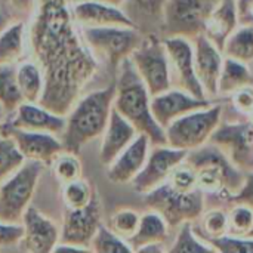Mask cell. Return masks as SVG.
<instances>
[{
  "label": "cell",
  "instance_id": "1",
  "mask_svg": "<svg viewBox=\"0 0 253 253\" xmlns=\"http://www.w3.org/2000/svg\"><path fill=\"white\" fill-rule=\"evenodd\" d=\"M67 0H42L33 27V44L44 68V87L39 101L64 116L80 89L92 77L96 64L73 31Z\"/></svg>",
  "mask_w": 253,
  "mask_h": 253
},
{
  "label": "cell",
  "instance_id": "2",
  "mask_svg": "<svg viewBox=\"0 0 253 253\" xmlns=\"http://www.w3.org/2000/svg\"><path fill=\"white\" fill-rule=\"evenodd\" d=\"M116 79L113 107L136 129L150 138L153 145L166 144L165 129L156 122L151 113V93L136 73L130 58L120 62Z\"/></svg>",
  "mask_w": 253,
  "mask_h": 253
},
{
  "label": "cell",
  "instance_id": "3",
  "mask_svg": "<svg viewBox=\"0 0 253 253\" xmlns=\"http://www.w3.org/2000/svg\"><path fill=\"white\" fill-rule=\"evenodd\" d=\"M114 93L116 82L79 99L65 120L62 132L64 151L79 154L84 144L104 133L113 110Z\"/></svg>",
  "mask_w": 253,
  "mask_h": 253
},
{
  "label": "cell",
  "instance_id": "4",
  "mask_svg": "<svg viewBox=\"0 0 253 253\" xmlns=\"http://www.w3.org/2000/svg\"><path fill=\"white\" fill-rule=\"evenodd\" d=\"M187 160L196 169L197 188L205 194L231 200L243 184L245 172L236 168L231 160L211 142L188 153Z\"/></svg>",
  "mask_w": 253,
  "mask_h": 253
},
{
  "label": "cell",
  "instance_id": "5",
  "mask_svg": "<svg viewBox=\"0 0 253 253\" xmlns=\"http://www.w3.org/2000/svg\"><path fill=\"white\" fill-rule=\"evenodd\" d=\"M222 122V105L212 102L205 108L194 110L165 127L166 144L169 147L196 151L209 144L212 135Z\"/></svg>",
  "mask_w": 253,
  "mask_h": 253
},
{
  "label": "cell",
  "instance_id": "6",
  "mask_svg": "<svg viewBox=\"0 0 253 253\" xmlns=\"http://www.w3.org/2000/svg\"><path fill=\"white\" fill-rule=\"evenodd\" d=\"M43 163L27 160L13 175L0 185V221L7 224H18L27 208L39 182Z\"/></svg>",
  "mask_w": 253,
  "mask_h": 253
},
{
  "label": "cell",
  "instance_id": "7",
  "mask_svg": "<svg viewBox=\"0 0 253 253\" xmlns=\"http://www.w3.org/2000/svg\"><path fill=\"white\" fill-rule=\"evenodd\" d=\"M205 193L199 188L181 193L169 187L166 182L145 194L147 205L159 212L170 227H179L182 222H193L200 218L205 211Z\"/></svg>",
  "mask_w": 253,
  "mask_h": 253
},
{
  "label": "cell",
  "instance_id": "8",
  "mask_svg": "<svg viewBox=\"0 0 253 253\" xmlns=\"http://www.w3.org/2000/svg\"><path fill=\"white\" fill-rule=\"evenodd\" d=\"M129 58L151 96L172 87L169 59L163 39H159L156 34L142 37L141 43Z\"/></svg>",
  "mask_w": 253,
  "mask_h": 253
},
{
  "label": "cell",
  "instance_id": "9",
  "mask_svg": "<svg viewBox=\"0 0 253 253\" xmlns=\"http://www.w3.org/2000/svg\"><path fill=\"white\" fill-rule=\"evenodd\" d=\"M83 37L113 70H117L120 62L129 58L142 40V34L138 28L119 25L84 27Z\"/></svg>",
  "mask_w": 253,
  "mask_h": 253
},
{
  "label": "cell",
  "instance_id": "10",
  "mask_svg": "<svg viewBox=\"0 0 253 253\" xmlns=\"http://www.w3.org/2000/svg\"><path fill=\"white\" fill-rule=\"evenodd\" d=\"M218 0H168L162 28L168 36L194 39L203 34L205 22Z\"/></svg>",
  "mask_w": 253,
  "mask_h": 253
},
{
  "label": "cell",
  "instance_id": "11",
  "mask_svg": "<svg viewBox=\"0 0 253 253\" xmlns=\"http://www.w3.org/2000/svg\"><path fill=\"white\" fill-rule=\"evenodd\" d=\"M163 44L169 59L172 87L185 90L197 98H208L196 74L193 40L181 36H168L163 39Z\"/></svg>",
  "mask_w": 253,
  "mask_h": 253
},
{
  "label": "cell",
  "instance_id": "12",
  "mask_svg": "<svg viewBox=\"0 0 253 253\" xmlns=\"http://www.w3.org/2000/svg\"><path fill=\"white\" fill-rule=\"evenodd\" d=\"M187 156V151L169 147L168 144L154 145V148L150 150L144 168L130 182L133 190L145 196L157 187L163 185L168 181L170 172L181 162H184Z\"/></svg>",
  "mask_w": 253,
  "mask_h": 253
},
{
  "label": "cell",
  "instance_id": "13",
  "mask_svg": "<svg viewBox=\"0 0 253 253\" xmlns=\"http://www.w3.org/2000/svg\"><path fill=\"white\" fill-rule=\"evenodd\" d=\"M209 142L219 148L242 172L253 170V126L249 122L219 125Z\"/></svg>",
  "mask_w": 253,
  "mask_h": 253
},
{
  "label": "cell",
  "instance_id": "14",
  "mask_svg": "<svg viewBox=\"0 0 253 253\" xmlns=\"http://www.w3.org/2000/svg\"><path fill=\"white\" fill-rule=\"evenodd\" d=\"M0 135L10 138L19 153L27 160H36L43 165L52 163L53 159L64 151L62 142L56 135L36 130H25L15 127L9 123L0 125Z\"/></svg>",
  "mask_w": 253,
  "mask_h": 253
},
{
  "label": "cell",
  "instance_id": "15",
  "mask_svg": "<svg viewBox=\"0 0 253 253\" xmlns=\"http://www.w3.org/2000/svg\"><path fill=\"white\" fill-rule=\"evenodd\" d=\"M101 225V202L95 193L90 203L80 209H67L62 222L61 242L89 249L98 227Z\"/></svg>",
  "mask_w": 253,
  "mask_h": 253
},
{
  "label": "cell",
  "instance_id": "16",
  "mask_svg": "<svg viewBox=\"0 0 253 253\" xmlns=\"http://www.w3.org/2000/svg\"><path fill=\"white\" fill-rule=\"evenodd\" d=\"M213 99L209 98H197L185 90L169 87L165 92L151 96V113L156 122L165 129L172 122L178 120L179 117L211 105Z\"/></svg>",
  "mask_w": 253,
  "mask_h": 253
},
{
  "label": "cell",
  "instance_id": "17",
  "mask_svg": "<svg viewBox=\"0 0 253 253\" xmlns=\"http://www.w3.org/2000/svg\"><path fill=\"white\" fill-rule=\"evenodd\" d=\"M194 47V67L197 79L209 99L218 98V79L224 64V52L212 43L205 34L193 39Z\"/></svg>",
  "mask_w": 253,
  "mask_h": 253
},
{
  "label": "cell",
  "instance_id": "18",
  "mask_svg": "<svg viewBox=\"0 0 253 253\" xmlns=\"http://www.w3.org/2000/svg\"><path fill=\"white\" fill-rule=\"evenodd\" d=\"M147 135L138 133L135 139L108 165V179L114 184H129L144 168L151 150Z\"/></svg>",
  "mask_w": 253,
  "mask_h": 253
},
{
  "label": "cell",
  "instance_id": "19",
  "mask_svg": "<svg viewBox=\"0 0 253 253\" xmlns=\"http://www.w3.org/2000/svg\"><path fill=\"white\" fill-rule=\"evenodd\" d=\"M24 234L21 239V246L27 252L47 253L53 251L58 243L59 231L56 225L42 215L36 208H27L22 216Z\"/></svg>",
  "mask_w": 253,
  "mask_h": 253
},
{
  "label": "cell",
  "instance_id": "20",
  "mask_svg": "<svg viewBox=\"0 0 253 253\" xmlns=\"http://www.w3.org/2000/svg\"><path fill=\"white\" fill-rule=\"evenodd\" d=\"M9 125L36 132H46L52 135H62L65 129V119L40 104L36 102H21L15 110V117Z\"/></svg>",
  "mask_w": 253,
  "mask_h": 253
},
{
  "label": "cell",
  "instance_id": "21",
  "mask_svg": "<svg viewBox=\"0 0 253 253\" xmlns=\"http://www.w3.org/2000/svg\"><path fill=\"white\" fill-rule=\"evenodd\" d=\"M74 18L86 27H135L120 6L101 0H79L73 7ZM136 28V27H135Z\"/></svg>",
  "mask_w": 253,
  "mask_h": 253
},
{
  "label": "cell",
  "instance_id": "22",
  "mask_svg": "<svg viewBox=\"0 0 253 253\" xmlns=\"http://www.w3.org/2000/svg\"><path fill=\"white\" fill-rule=\"evenodd\" d=\"M138 135L136 129L113 107L107 127L102 133V144L99 151V160L104 166H108Z\"/></svg>",
  "mask_w": 253,
  "mask_h": 253
},
{
  "label": "cell",
  "instance_id": "23",
  "mask_svg": "<svg viewBox=\"0 0 253 253\" xmlns=\"http://www.w3.org/2000/svg\"><path fill=\"white\" fill-rule=\"evenodd\" d=\"M239 25L240 18L237 0H218L205 22L203 34L219 49H222L225 40Z\"/></svg>",
  "mask_w": 253,
  "mask_h": 253
},
{
  "label": "cell",
  "instance_id": "24",
  "mask_svg": "<svg viewBox=\"0 0 253 253\" xmlns=\"http://www.w3.org/2000/svg\"><path fill=\"white\" fill-rule=\"evenodd\" d=\"M170 225L168 221L156 211H150L141 215L139 225L135 234L127 240L132 251L139 252L142 248L150 245H163L169 237Z\"/></svg>",
  "mask_w": 253,
  "mask_h": 253
},
{
  "label": "cell",
  "instance_id": "25",
  "mask_svg": "<svg viewBox=\"0 0 253 253\" xmlns=\"http://www.w3.org/2000/svg\"><path fill=\"white\" fill-rule=\"evenodd\" d=\"M166 3L168 0H125L120 7L141 31L154 25L162 27Z\"/></svg>",
  "mask_w": 253,
  "mask_h": 253
},
{
  "label": "cell",
  "instance_id": "26",
  "mask_svg": "<svg viewBox=\"0 0 253 253\" xmlns=\"http://www.w3.org/2000/svg\"><path fill=\"white\" fill-rule=\"evenodd\" d=\"M251 84H253V76L249 65L225 56L218 79V96H231L239 89Z\"/></svg>",
  "mask_w": 253,
  "mask_h": 253
},
{
  "label": "cell",
  "instance_id": "27",
  "mask_svg": "<svg viewBox=\"0 0 253 253\" xmlns=\"http://www.w3.org/2000/svg\"><path fill=\"white\" fill-rule=\"evenodd\" d=\"M225 56L249 64L253 61V24H240L222 46Z\"/></svg>",
  "mask_w": 253,
  "mask_h": 253
},
{
  "label": "cell",
  "instance_id": "28",
  "mask_svg": "<svg viewBox=\"0 0 253 253\" xmlns=\"http://www.w3.org/2000/svg\"><path fill=\"white\" fill-rule=\"evenodd\" d=\"M16 83L25 102H39L43 93L44 80L42 71L34 64H24L16 70Z\"/></svg>",
  "mask_w": 253,
  "mask_h": 253
},
{
  "label": "cell",
  "instance_id": "29",
  "mask_svg": "<svg viewBox=\"0 0 253 253\" xmlns=\"http://www.w3.org/2000/svg\"><path fill=\"white\" fill-rule=\"evenodd\" d=\"M170 252H216L215 248L205 240L197 230H194L193 222H182L178 227V234L173 245L169 248Z\"/></svg>",
  "mask_w": 253,
  "mask_h": 253
},
{
  "label": "cell",
  "instance_id": "30",
  "mask_svg": "<svg viewBox=\"0 0 253 253\" xmlns=\"http://www.w3.org/2000/svg\"><path fill=\"white\" fill-rule=\"evenodd\" d=\"M22 102L16 83V68L12 64H0V105L4 111H15Z\"/></svg>",
  "mask_w": 253,
  "mask_h": 253
},
{
  "label": "cell",
  "instance_id": "31",
  "mask_svg": "<svg viewBox=\"0 0 253 253\" xmlns=\"http://www.w3.org/2000/svg\"><path fill=\"white\" fill-rule=\"evenodd\" d=\"M24 25L16 22L0 33V64H13L22 53Z\"/></svg>",
  "mask_w": 253,
  "mask_h": 253
},
{
  "label": "cell",
  "instance_id": "32",
  "mask_svg": "<svg viewBox=\"0 0 253 253\" xmlns=\"http://www.w3.org/2000/svg\"><path fill=\"white\" fill-rule=\"evenodd\" d=\"M200 228L203 230V239L209 243L228 234V215L224 209L213 208L203 211L200 215Z\"/></svg>",
  "mask_w": 253,
  "mask_h": 253
},
{
  "label": "cell",
  "instance_id": "33",
  "mask_svg": "<svg viewBox=\"0 0 253 253\" xmlns=\"http://www.w3.org/2000/svg\"><path fill=\"white\" fill-rule=\"evenodd\" d=\"M90 249L95 252L107 253V252H132L130 245L122 239L119 234H116L110 227L99 225L92 242Z\"/></svg>",
  "mask_w": 253,
  "mask_h": 253
},
{
  "label": "cell",
  "instance_id": "34",
  "mask_svg": "<svg viewBox=\"0 0 253 253\" xmlns=\"http://www.w3.org/2000/svg\"><path fill=\"white\" fill-rule=\"evenodd\" d=\"M95 191L86 179H74L65 184L64 188V202L67 209H80L90 203Z\"/></svg>",
  "mask_w": 253,
  "mask_h": 253
},
{
  "label": "cell",
  "instance_id": "35",
  "mask_svg": "<svg viewBox=\"0 0 253 253\" xmlns=\"http://www.w3.org/2000/svg\"><path fill=\"white\" fill-rule=\"evenodd\" d=\"M228 215V234L233 237H246L253 228V209L236 203L234 208L227 212Z\"/></svg>",
  "mask_w": 253,
  "mask_h": 253
},
{
  "label": "cell",
  "instance_id": "36",
  "mask_svg": "<svg viewBox=\"0 0 253 253\" xmlns=\"http://www.w3.org/2000/svg\"><path fill=\"white\" fill-rule=\"evenodd\" d=\"M166 184L169 187H172L173 190L181 191V193L194 191V190H197V173H196V169L185 159L184 162H181L170 172Z\"/></svg>",
  "mask_w": 253,
  "mask_h": 253
},
{
  "label": "cell",
  "instance_id": "37",
  "mask_svg": "<svg viewBox=\"0 0 253 253\" xmlns=\"http://www.w3.org/2000/svg\"><path fill=\"white\" fill-rule=\"evenodd\" d=\"M141 215L132 209H119L110 218V228L126 242L135 234Z\"/></svg>",
  "mask_w": 253,
  "mask_h": 253
},
{
  "label": "cell",
  "instance_id": "38",
  "mask_svg": "<svg viewBox=\"0 0 253 253\" xmlns=\"http://www.w3.org/2000/svg\"><path fill=\"white\" fill-rule=\"evenodd\" d=\"M24 163V156L16 148L15 142L0 135V181L13 173Z\"/></svg>",
  "mask_w": 253,
  "mask_h": 253
},
{
  "label": "cell",
  "instance_id": "39",
  "mask_svg": "<svg viewBox=\"0 0 253 253\" xmlns=\"http://www.w3.org/2000/svg\"><path fill=\"white\" fill-rule=\"evenodd\" d=\"M53 163H55V175L64 184L79 179L82 175V165L80 160L77 159V154L74 153L62 151L53 159Z\"/></svg>",
  "mask_w": 253,
  "mask_h": 253
},
{
  "label": "cell",
  "instance_id": "40",
  "mask_svg": "<svg viewBox=\"0 0 253 253\" xmlns=\"http://www.w3.org/2000/svg\"><path fill=\"white\" fill-rule=\"evenodd\" d=\"M211 245L216 252L222 253H253V236L233 237L224 236L221 239L212 240Z\"/></svg>",
  "mask_w": 253,
  "mask_h": 253
},
{
  "label": "cell",
  "instance_id": "41",
  "mask_svg": "<svg viewBox=\"0 0 253 253\" xmlns=\"http://www.w3.org/2000/svg\"><path fill=\"white\" fill-rule=\"evenodd\" d=\"M230 98H231L234 108L240 111L243 116L248 117L253 111V84L239 89Z\"/></svg>",
  "mask_w": 253,
  "mask_h": 253
},
{
  "label": "cell",
  "instance_id": "42",
  "mask_svg": "<svg viewBox=\"0 0 253 253\" xmlns=\"http://www.w3.org/2000/svg\"><path fill=\"white\" fill-rule=\"evenodd\" d=\"M24 227L19 224H7L0 221V248L18 245L22 239Z\"/></svg>",
  "mask_w": 253,
  "mask_h": 253
},
{
  "label": "cell",
  "instance_id": "43",
  "mask_svg": "<svg viewBox=\"0 0 253 253\" xmlns=\"http://www.w3.org/2000/svg\"><path fill=\"white\" fill-rule=\"evenodd\" d=\"M231 202L246 205L253 209V170L245 173V179L239 191L231 197Z\"/></svg>",
  "mask_w": 253,
  "mask_h": 253
},
{
  "label": "cell",
  "instance_id": "44",
  "mask_svg": "<svg viewBox=\"0 0 253 253\" xmlns=\"http://www.w3.org/2000/svg\"><path fill=\"white\" fill-rule=\"evenodd\" d=\"M240 24H253V0H237Z\"/></svg>",
  "mask_w": 253,
  "mask_h": 253
},
{
  "label": "cell",
  "instance_id": "45",
  "mask_svg": "<svg viewBox=\"0 0 253 253\" xmlns=\"http://www.w3.org/2000/svg\"><path fill=\"white\" fill-rule=\"evenodd\" d=\"M3 1L7 3L15 12H21V13H28L34 7V0H3Z\"/></svg>",
  "mask_w": 253,
  "mask_h": 253
},
{
  "label": "cell",
  "instance_id": "46",
  "mask_svg": "<svg viewBox=\"0 0 253 253\" xmlns=\"http://www.w3.org/2000/svg\"><path fill=\"white\" fill-rule=\"evenodd\" d=\"M7 25H9V18H7L6 15L0 13V33H1Z\"/></svg>",
  "mask_w": 253,
  "mask_h": 253
},
{
  "label": "cell",
  "instance_id": "47",
  "mask_svg": "<svg viewBox=\"0 0 253 253\" xmlns=\"http://www.w3.org/2000/svg\"><path fill=\"white\" fill-rule=\"evenodd\" d=\"M101 1H105V3H111V4H116V6H122V3L125 0H101Z\"/></svg>",
  "mask_w": 253,
  "mask_h": 253
},
{
  "label": "cell",
  "instance_id": "48",
  "mask_svg": "<svg viewBox=\"0 0 253 253\" xmlns=\"http://www.w3.org/2000/svg\"><path fill=\"white\" fill-rule=\"evenodd\" d=\"M3 116H4V108L0 105V125H1V120H3Z\"/></svg>",
  "mask_w": 253,
  "mask_h": 253
},
{
  "label": "cell",
  "instance_id": "49",
  "mask_svg": "<svg viewBox=\"0 0 253 253\" xmlns=\"http://www.w3.org/2000/svg\"><path fill=\"white\" fill-rule=\"evenodd\" d=\"M248 122H249V123L253 126V111L249 114V116H248Z\"/></svg>",
  "mask_w": 253,
  "mask_h": 253
},
{
  "label": "cell",
  "instance_id": "50",
  "mask_svg": "<svg viewBox=\"0 0 253 253\" xmlns=\"http://www.w3.org/2000/svg\"><path fill=\"white\" fill-rule=\"evenodd\" d=\"M249 236H253V228H252V231H251V234Z\"/></svg>",
  "mask_w": 253,
  "mask_h": 253
}]
</instances>
